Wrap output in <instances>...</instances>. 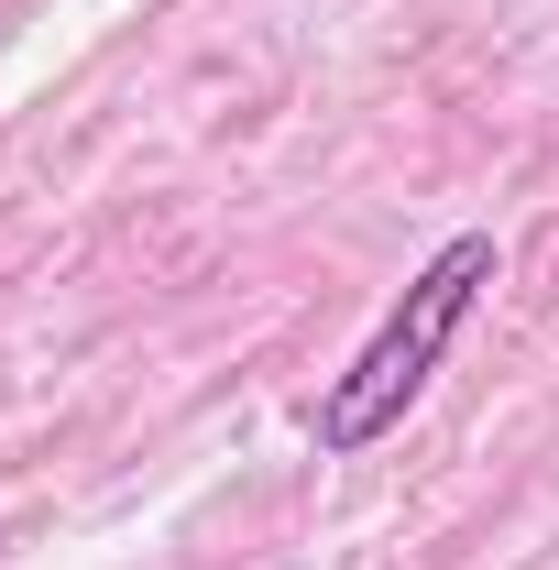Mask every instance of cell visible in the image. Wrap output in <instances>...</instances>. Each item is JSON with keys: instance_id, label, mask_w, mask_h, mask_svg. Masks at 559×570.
I'll use <instances>...</instances> for the list:
<instances>
[{"instance_id": "6da1fadb", "label": "cell", "mask_w": 559, "mask_h": 570, "mask_svg": "<svg viewBox=\"0 0 559 570\" xmlns=\"http://www.w3.org/2000/svg\"><path fill=\"white\" fill-rule=\"evenodd\" d=\"M504 275V253H493V230H450L439 253H428L406 296L373 318V341L330 373V395L307 406V439H318V461H351V450H373L384 428H406V406L428 395V373L439 352L461 341V318L483 307V285Z\"/></svg>"}]
</instances>
